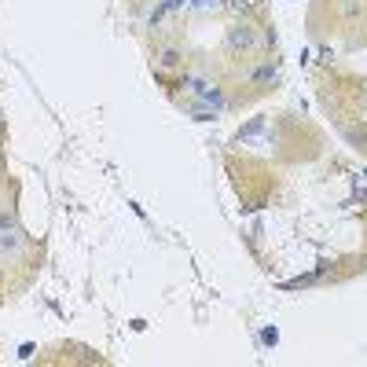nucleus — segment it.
Returning <instances> with one entry per match:
<instances>
[{"instance_id": "nucleus-1", "label": "nucleus", "mask_w": 367, "mask_h": 367, "mask_svg": "<svg viewBox=\"0 0 367 367\" xmlns=\"http://www.w3.org/2000/svg\"><path fill=\"white\" fill-rule=\"evenodd\" d=\"M224 45H228L232 56H239V52H254V48H257V26H250L246 19H239L235 26H228Z\"/></svg>"}, {"instance_id": "nucleus-2", "label": "nucleus", "mask_w": 367, "mask_h": 367, "mask_svg": "<svg viewBox=\"0 0 367 367\" xmlns=\"http://www.w3.org/2000/svg\"><path fill=\"white\" fill-rule=\"evenodd\" d=\"M276 81H279V63L276 59H261L250 70V85H254V89H268V85H276Z\"/></svg>"}, {"instance_id": "nucleus-3", "label": "nucleus", "mask_w": 367, "mask_h": 367, "mask_svg": "<svg viewBox=\"0 0 367 367\" xmlns=\"http://www.w3.org/2000/svg\"><path fill=\"white\" fill-rule=\"evenodd\" d=\"M180 67H184V52H180L177 45H162V48L155 52V70L169 74V70H180Z\"/></svg>"}, {"instance_id": "nucleus-4", "label": "nucleus", "mask_w": 367, "mask_h": 367, "mask_svg": "<svg viewBox=\"0 0 367 367\" xmlns=\"http://www.w3.org/2000/svg\"><path fill=\"white\" fill-rule=\"evenodd\" d=\"M334 12H338L342 23H356V19L367 12V4H364V0H338V4H334Z\"/></svg>"}, {"instance_id": "nucleus-5", "label": "nucleus", "mask_w": 367, "mask_h": 367, "mask_svg": "<svg viewBox=\"0 0 367 367\" xmlns=\"http://www.w3.org/2000/svg\"><path fill=\"white\" fill-rule=\"evenodd\" d=\"M224 8L228 12H235L239 19H246V15H257L265 8V0H224Z\"/></svg>"}, {"instance_id": "nucleus-6", "label": "nucleus", "mask_w": 367, "mask_h": 367, "mask_svg": "<svg viewBox=\"0 0 367 367\" xmlns=\"http://www.w3.org/2000/svg\"><path fill=\"white\" fill-rule=\"evenodd\" d=\"M188 85H191V89H195V96H199V100H213V103L221 100L217 85H210V81H199V78H188Z\"/></svg>"}, {"instance_id": "nucleus-7", "label": "nucleus", "mask_w": 367, "mask_h": 367, "mask_svg": "<svg viewBox=\"0 0 367 367\" xmlns=\"http://www.w3.org/2000/svg\"><path fill=\"white\" fill-rule=\"evenodd\" d=\"M345 136H349V144H356L360 151H367V125H360V129H345Z\"/></svg>"}, {"instance_id": "nucleus-8", "label": "nucleus", "mask_w": 367, "mask_h": 367, "mask_svg": "<svg viewBox=\"0 0 367 367\" xmlns=\"http://www.w3.org/2000/svg\"><path fill=\"white\" fill-rule=\"evenodd\" d=\"M191 8H199V12H221L224 0H188Z\"/></svg>"}, {"instance_id": "nucleus-9", "label": "nucleus", "mask_w": 367, "mask_h": 367, "mask_svg": "<svg viewBox=\"0 0 367 367\" xmlns=\"http://www.w3.org/2000/svg\"><path fill=\"white\" fill-rule=\"evenodd\" d=\"M162 12H180V8H188V0H162Z\"/></svg>"}]
</instances>
